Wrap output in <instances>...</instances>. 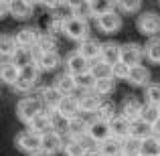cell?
<instances>
[{
  "mask_svg": "<svg viewBox=\"0 0 160 156\" xmlns=\"http://www.w3.org/2000/svg\"><path fill=\"white\" fill-rule=\"evenodd\" d=\"M142 120L144 122H148V124H156V122L160 120V105L156 103H148V102H144V108H142Z\"/></svg>",
  "mask_w": 160,
  "mask_h": 156,
  "instance_id": "35",
  "label": "cell"
},
{
  "mask_svg": "<svg viewBox=\"0 0 160 156\" xmlns=\"http://www.w3.org/2000/svg\"><path fill=\"white\" fill-rule=\"evenodd\" d=\"M63 2H65V4H69V6H73V8H77L79 4H83L85 0H63Z\"/></svg>",
  "mask_w": 160,
  "mask_h": 156,
  "instance_id": "51",
  "label": "cell"
},
{
  "mask_svg": "<svg viewBox=\"0 0 160 156\" xmlns=\"http://www.w3.org/2000/svg\"><path fill=\"white\" fill-rule=\"evenodd\" d=\"M51 12H53V16H51V18L63 20V23L75 16V8H73V6H69V4H65V2H63V4H59V6L55 8V10H51Z\"/></svg>",
  "mask_w": 160,
  "mask_h": 156,
  "instance_id": "37",
  "label": "cell"
},
{
  "mask_svg": "<svg viewBox=\"0 0 160 156\" xmlns=\"http://www.w3.org/2000/svg\"><path fill=\"white\" fill-rule=\"evenodd\" d=\"M144 98L148 103H156L160 105V83H148L144 91Z\"/></svg>",
  "mask_w": 160,
  "mask_h": 156,
  "instance_id": "40",
  "label": "cell"
},
{
  "mask_svg": "<svg viewBox=\"0 0 160 156\" xmlns=\"http://www.w3.org/2000/svg\"><path fill=\"white\" fill-rule=\"evenodd\" d=\"M91 10H93V16L98 18V16L102 14H108V12L113 10V6L118 4V0H91Z\"/></svg>",
  "mask_w": 160,
  "mask_h": 156,
  "instance_id": "33",
  "label": "cell"
},
{
  "mask_svg": "<svg viewBox=\"0 0 160 156\" xmlns=\"http://www.w3.org/2000/svg\"><path fill=\"white\" fill-rule=\"evenodd\" d=\"M138 31L144 37H158L160 33V16L156 12H142L136 20Z\"/></svg>",
  "mask_w": 160,
  "mask_h": 156,
  "instance_id": "2",
  "label": "cell"
},
{
  "mask_svg": "<svg viewBox=\"0 0 160 156\" xmlns=\"http://www.w3.org/2000/svg\"><path fill=\"white\" fill-rule=\"evenodd\" d=\"M28 130H31V132H35V134H41V136H43V134H47L49 130H51V118H49V113L47 112L37 113V116L28 122Z\"/></svg>",
  "mask_w": 160,
  "mask_h": 156,
  "instance_id": "17",
  "label": "cell"
},
{
  "mask_svg": "<svg viewBox=\"0 0 160 156\" xmlns=\"http://www.w3.org/2000/svg\"><path fill=\"white\" fill-rule=\"evenodd\" d=\"M39 65L37 63H31V65H27V67H22L20 69V77L22 79H28V81H32L35 83L37 81V77H39Z\"/></svg>",
  "mask_w": 160,
  "mask_h": 156,
  "instance_id": "42",
  "label": "cell"
},
{
  "mask_svg": "<svg viewBox=\"0 0 160 156\" xmlns=\"http://www.w3.org/2000/svg\"><path fill=\"white\" fill-rule=\"evenodd\" d=\"M55 87L61 91L63 95H73V91L77 89V81H75V75L71 73H61L57 79H55Z\"/></svg>",
  "mask_w": 160,
  "mask_h": 156,
  "instance_id": "19",
  "label": "cell"
},
{
  "mask_svg": "<svg viewBox=\"0 0 160 156\" xmlns=\"http://www.w3.org/2000/svg\"><path fill=\"white\" fill-rule=\"evenodd\" d=\"M152 128H154V134H156V136L160 138V120H158V122H156V124H154V126H152Z\"/></svg>",
  "mask_w": 160,
  "mask_h": 156,
  "instance_id": "52",
  "label": "cell"
},
{
  "mask_svg": "<svg viewBox=\"0 0 160 156\" xmlns=\"http://www.w3.org/2000/svg\"><path fill=\"white\" fill-rule=\"evenodd\" d=\"M59 112L65 113L67 118H77V113L81 112V105H79V98H75V95H65V98L61 99V103H59Z\"/></svg>",
  "mask_w": 160,
  "mask_h": 156,
  "instance_id": "20",
  "label": "cell"
},
{
  "mask_svg": "<svg viewBox=\"0 0 160 156\" xmlns=\"http://www.w3.org/2000/svg\"><path fill=\"white\" fill-rule=\"evenodd\" d=\"M65 146V140H63V134L55 132V130H49L47 134L41 136V152L51 156V154H57L59 150H63Z\"/></svg>",
  "mask_w": 160,
  "mask_h": 156,
  "instance_id": "6",
  "label": "cell"
},
{
  "mask_svg": "<svg viewBox=\"0 0 160 156\" xmlns=\"http://www.w3.org/2000/svg\"><path fill=\"white\" fill-rule=\"evenodd\" d=\"M41 112H45V103L37 98H24L16 105V116H18V120H22L24 124H28V122Z\"/></svg>",
  "mask_w": 160,
  "mask_h": 156,
  "instance_id": "1",
  "label": "cell"
},
{
  "mask_svg": "<svg viewBox=\"0 0 160 156\" xmlns=\"http://www.w3.org/2000/svg\"><path fill=\"white\" fill-rule=\"evenodd\" d=\"M79 53L83 55V57H87L89 61H95V59H99V55H102V43H99L98 39H93V37H87V39L79 41Z\"/></svg>",
  "mask_w": 160,
  "mask_h": 156,
  "instance_id": "10",
  "label": "cell"
},
{
  "mask_svg": "<svg viewBox=\"0 0 160 156\" xmlns=\"http://www.w3.org/2000/svg\"><path fill=\"white\" fill-rule=\"evenodd\" d=\"M61 65V57H59L57 51H49L43 55V59L39 61V69L41 71H53Z\"/></svg>",
  "mask_w": 160,
  "mask_h": 156,
  "instance_id": "30",
  "label": "cell"
},
{
  "mask_svg": "<svg viewBox=\"0 0 160 156\" xmlns=\"http://www.w3.org/2000/svg\"><path fill=\"white\" fill-rule=\"evenodd\" d=\"M142 57H144V47L136 43H126L122 45V63H126L128 67H136L142 63Z\"/></svg>",
  "mask_w": 160,
  "mask_h": 156,
  "instance_id": "8",
  "label": "cell"
},
{
  "mask_svg": "<svg viewBox=\"0 0 160 156\" xmlns=\"http://www.w3.org/2000/svg\"><path fill=\"white\" fill-rule=\"evenodd\" d=\"M99 59L109 63V65H116L122 59V47L116 43H102V55H99Z\"/></svg>",
  "mask_w": 160,
  "mask_h": 156,
  "instance_id": "18",
  "label": "cell"
},
{
  "mask_svg": "<svg viewBox=\"0 0 160 156\" xmlns=\"http://www.w3.org/2000/svg\"><path fill=\"white\" fill-rule=\"evenodd\" d=\"M79 105H81V112L85 113H95L102 105V95L98 91H85V93L79 98Z\"/></svg>",
  "mask_w": 160,
  "mask_h": 156,
  "instance_id": "13",
  "label": "cell"
},
{
  "mask_svg": "<svg viewBox=\"0 0 160 156\" xmlns=\"http://www.w3.org/2000/svg\"><path fill=\"white\" fill-rule=\"evenodd\" d=\"M37 45H39L45 53L57 51V41H55V37L51 35V33H41V39H39V43H37Z\"/></svg>",
  "mask_w": 160,
  "mask_h": 156,
  "instance_id": "41",
  "label": "cell"
},
{
  "mask_svg": "<svg viewBox=\"0 0 160 156\" xmlns=\"http://www.w3.org/2000/svg\"><path fill=\"white\" fill-rule=\"evenodd\" d=\"M12 87H14V91H18V93H28V91H31L32 87H35V83L28 81V79L18 77V79H16V83H14Z\"/></svg>",
  "mask_w": 160,
  "mask_h": 156,
  "instance_id": "47",
  "label": "cell"
},
{
  "mask_svg": "<svg viewBox=\"0 0 160 156\" xmlns=\"http://www.w3.org/2000/svg\"><path fill=\"white\" fill-rule=\"evenodd\" d=\"M0 2H8V4H10V2H12V0H0Z\"/></svg>",
  "mask_w": 160,
  "mask_h": 156,
  "instance_id": "55",
  "label": "cell"
},
{
  "mask_svg": "<svg viewBox=\"0 0 160 156\" xmlns=\"http://www.w3.org/2000/svg\"><path fill=\"white\" fill-rule=\"evenodd\" d=\"M98 27L103 33H116L122 27V16L116 10L108 12V14H102V16H98Z\"/></svg>",
  "mask_w": 160,
  "mask_h": 156,
  "instance_id": "12",
  "label": "cell"
},
{
  "mask_svg": "<svg viewBox=\"0 0 160 156\" xmlns=\"http://www.w3.org/2000/svg\"><path fill=\"white\" fill-rule=\"evenodd\" d=\"M59 4H63V0H43V6H47L49 10H55Z\"/></svg>",
  "mask_w": 160,
  "mask_h": 156,
  "instance_id": "48",
  "label": "cell"
},
{
  "mask_svg": "<svg viewBox=\"0 0 160 156\" xmlns=\"http://www.w3.org/2000/svg\"><path fill=\"white\" fill-rule=\"evenodd\" d=\"M130 69H132V67H128L126 63H122V61L116 63V65H113V77H116V79H126V81H128Z\"/></svg>",
  "mask_w": 160,
  "mask_h": 156,
  "instance_id": "45",
  "label": "cell"
},
{
  "mask_svg": "<svg viewBox=\"0 0 160 156\" xmlns=\"http://www.w3.org/2000/svg\"><path fill=\"white\" fill-rule=\"evenodd\" d=\"M154 134V128H152V124H148V122H144L142 118H138V120H134L132 122V136H136V138H148V136H152Z\"/></svg>",
  "mask_w": 160,
  "mask_h": 156,
  "instance_id": "29",
  "label": "cell"
},
{
  "mask_svg": "<svg viewBox=\"0 0 160 156\" xmlns=\"http://www.w3.org/2000/svg\"><path fill=\"white\" fill-rule=\"evenodd\" d=\"M18 49V43H16V37H12V35H2L0 37V53L4 55V57H8L10 59L12 55H14V51Z\"/></svg>",
  "mask_w": 160,
  "mask_h": 156,
  "instance_id": "32",
  "label": "cell"
},
{
  "mask_svg": "<svg viewBox=\"0 0 160 156\" xmlns=\"http://www.w3.org/2000/svg\"><path fill=\"white\" fill-rule=\"evenodd\" d=\"M49 118H51V130L59 134H69V124H71V118H67L65 113H61L59 109H51L47 112Z\"/></svg>",
  "mask_w": 160,
  "mask_h": 156,
  "instance_id": "15",
  "label": "cell"
},
{
  "mask_svg": "<svg viewBox=\"0 0 160 156\" xmlns=\"http://www.w3.org/2000/svg\"><path fill=\"white\" fill-rule=\"evenodd\" d=\"M63 98H65V95H63V93H61V91H59L55 85H53V87H45V89L41 91V102L45 103V112L57 109Z\"/></svg>",
  "mask_w": 160,
  "mask_h": 156,
  "instance_id": "11",
  "label": "cell"
},
{
  "mask_svg": "<svg viewBox=\"0 0 160 156\" xmlns=\"http://www.w3.org/2000/svg\"><path fill=\"white\" fill-rule=\"evenodd\" d=\"M98 148L102 150L103 156H124V140L112 136V138H108L106 142H102Z\"/></svg>",
  "mask_w": 160,
  "mask_h": 156,
  "instance_id": "16",
  "label": "cell"
},
{
  "mask_svg": "<svg viewBox=\"0 0 160 156\" xmlns=\"http://www.w3.org/2000/svg\"><path fill=\"white\" fill-rule=\"evenodd\" d=\"M63 33H65L67 37H69L71 41H83L89 37V27H87V20L79 18V16H73V18L65 20V28H63Z\"/></svg>",
  "mask_w": 160,
  "mask_h": 156,
  "instance_id": "3",
  "label": "cell"
},
{
  "mask_svg": "<svg viewBox=\"0 0 160 156\" xmlns=\"http://www.w3.org/2000/svg\"><path fill=\"white\" fill-rule=\"evenodd\" d=\"M28 2H31L32 6H37V4H43V0H28Z\"/></svg>",
  "mask_w": 160,
  "mask_h": 156,
  "instance_id": "53",
  "label": "cell"
},
{
  "mask_svg": "<svg viewBox=\"0 0 160 156\" xmlns=\"http://www.w3.org/2000/svg\"><path fill=\"white\" fill-rule=\"evenodd\" d=\"M142 144L144 140L136 136L124 138V156H142Z\"/></svg>",
  "mask_w": 160,
  "mask_h": 156,
  "instance_id": "28",
  "label": "cell"
},
{
  "mask_svg": "<svg viewBox=\"0 0 160 156\" xmlns=\"http://www.w3.org/2000/svg\"><path fill=\"white\" fill-rule=\"evenodd\" d=\"M128 81L132 83V85H136V87H140V85H148L150 83V71L146 69V67H142V65H136V67H132L130 69V77H128Z\"/></svg>",
  "mask_w": 160,
  "mask_h": 156,
  "instance_id": "24",
  "label": "cell"
},
{
  "mask_svg": "<svg viewBox=\"0 0 160 156\" xmlns=\"http://www.w3.org/2000/svg\"><path fill=\"white\" fill-rule=\"evenodd\" d=\"M83 156H103V154H102V150H99V148H87Z\"/></svg>",
  "mask_w": 160,
  "mask_h": 156,
  "instance_id": "50",
  "label": "cell"
},
{
  "mask_svg": "<svg viewBox=\"0 0 160 156\" xmlns=\"http://www.w3.org/2000/svg\"><path fill=\"white\" fill-rule=\"evenodd\" d=\"M89 136L95 144H102L108 138H112V126H109V122L102 120V118H95L93 122H89Z\"/></svg>",
  "mask_w": 160,
  "mask_h": 156,
  "instance_id": "7",
  "label": "cell"
},
{
  "mask_svg": "<svg viewBox=\"0 0 160 156\" xmlns=\"http://www.w3.org/2000/svg\"><path fill=\"white\" fill-rule=\"evenodd\" d=\"M32 8L35 6L28 0H12L10 2V16H14L18 20H24L32 14Z\"/></svg>",
  "mask_w": 160,
  "mask_h": 156,
  "instance_id": "21",
  "label": "cell"
},
{
  "mask_svg": "<svg viewBox=\"0 0 160 156\" xmlns=\"http://www.w3.org/2000/svg\"><path fill=\"white\" fill-rule=\"evenodd\" d=\"M142 156H160V138L156 134L144 138L142 144Z\"/></svg>",
  "mask_w": 160,
  "mask_h": 156,
  "instance_id": "31",
  "label": "cell"
},
{
  "mask_svg": "<svg viewBox=\"0 0 160 156\" xmlns=\"http://www.w3.org/2000/svg\"><path fill=\"white\" fill-rule=\"evenodd\" d=\"M0 75H2V81L8 83V85H14L16 79L20 77V69L10 61L8 57H4V63H2V69H0Z\"/></svg>",
  "mask_w": 160,
  "mask_h": 156,
  "instance_id": "23",
  "label": "cell"
},
{
  "mask_svg": "<svg viewBox=\"0 0 160 156\" xmlns=\"http://www.w3.org/2000/svg\"><path fill=\"white\" fill-rule=\"evenodd\" d=\"M31 156H47V154H43V152H39V154H31Z\"/></svg>",
  "mask_w": 160,
  "mask_h": 156,
  "instance_id": "54",
  "label": "cell"
},
{
  "mask_svg": "<svg viewBox=\"0 0 160 156\" xmlns=\"http://www.w3.org/2000/svg\"><path fill=\"white\" fill-rule=\"evenodd\" d=\"M109 126H112V136L120 138V140L132 136V122H130L128 118H124L122 113H118L116 118H112V120H109Z\"/></svg>",
  "mask_w": 160,
  "mask_h": 156,
  "instance_id": "9",
  "label": "cell"
},
{
  "mask_svg": "<svg viewBox=\"0 0 160 156\" xmlns=\"http://www.w3.org/2000/svg\"><path fill=\"white\" fill-rule=\"evenodd\" d=\"M89 134V122H85L83 118H71V124H69V136L75 138V140H81L83 136Z\"/></svg>",
  "mask_w": 160,
  "mask_h": 156,
  "instance_id": "25",
  "label": "cell"
},
{
  "mask_svg": "<svg viewBox=\"0 0 160 156\" xmlns=\"http://www.w3.org/2000/svg\"><path fill=\"white\" fill-rule=\"evenodd\" d=\"M65 69L71 75H81L91 69V61L87 57H83L79 51H73L65 57Z\"/></svg>",
  "mask_w": 160,
  "mask_h": 156,
  "instance_id": "5",
  "label": "cell"
},
{
  "mask_svg": "<svg viewBox=\"0 0 160 156\" xmlns=\"http://www.w3.org/2000/svg\"><path fill=\"white\" fill-rule=\"evenodd\" d=\"M142 108H144V103H142V102L130 98V99H126V102H124L120 113H122L124 118H128L130 122H134V120H138V118L142 116Z\"/></svg>",
  "mask_w": 160,
  "mask_h": 156,
  "instance_id": "22",
  "label": "cell"
},
{
  "mask_svg": "<svg viewBox=\"0 0 160 156\" xmlns=\"http://www.w3.org/2000/svg\"><path fill=\"white\" fill-rule=\"evenodd\" d=\"M0 14H2V18L10 16V4L8 2H0Z\"/></svg>",
  "mask_w": 160,
  "mask_h": 156,
  "instance_id": "49",
  "label": "cell"
},
{
  "mask_svg": "<svg viewBox=\"0 0 160 156\" xmlns=\"http://www.w3.org/2000/svg\"><path fill=\"white\" fill-rule=\"evenodd\" d=\"M89 71L95 75V79H109V77H113V65L102 61V59L91 61V69Z\"/></svg>",
  "mask_w": 160,
  "mask_h": 156,
  "instance_id": "26",
  "label": "cell"
},
{
  "mask_svg": "<svg viewBox=\"0 0 160 156\" xmlns=\"http://www.w3.org/2000/svg\"><path fill=\"white\" fill-rule=\"evenodd\" d=\"M144 55L152 63H160V37H150V41L144 47Z\"/></svg>",
  "mask_w": 160,
  "mask_h": 156,
  "instance_id": "34",
  "label": "cell"
},
{
  "mask_svg": "<svg viewBox=\"0 0 160 156\" xmlns=\"http://www.w3.org/2000/svg\"><path fill=\"white\" fill-rule=\"evenodd\" d=\"M16 148L27 154H39L41 152V134H35L31 130L20 132L16 136Z\"/></svg>",
  "mask_w": 160,
  "mask_h": 156,
  "instance_id": "4",
  "label": "cell"
},
{
  "mask_svg": "<svg viewBox=\"0 0 160 156\" xmlns=\"http://www.w3.org/2000/svg\"><path fill=\"white\" fill-rule=\"evenodd\" d=\"M116 77H109V79H98V83H95V89L93 91H98L99 95H109L113 89H116V81H113Z\"/></svg>",
  "mask_w": 160,
  "mask_h": 156,
  "instance_id": "39",
  "label": "cell"
},
{
  "mask_svg": "<svg viewBox=\"0 0 160 156\" xmlns=\"http://www.w3.org/2000/svg\"><path fill=\"white\" fill-rule=\"evenodd\" d=\"M85 2H91V0H85Z\"/></svg>",
  "mask_w": 160,
  "mask_h": 156,
  "instance_id": "56",
  "label": "cell"
},
{
  "mask_svg": "<svg viewBox=\"0 0 160 156\" xmlns=\"http://www.w3.org/2000/svg\"><path fill=\"white\" fill-rule=\"evenodd\" d=\"M75 81H77V89L93 91V89H95V83H98V79H95V75L91 73V71H87V73L75 75Z\"/></svg>",
  "mask_w": 160,
  "mask_h": 156,
  "instance_id": "36",
  "label": "cell"
},
{
  "mask_svg": "<svg viewBox=\"0 0 160 156\" xmlns=\"http://www.w3.org/2000/svg\"><path fill=\"white\" fill-rule=\"evenodd\" d=\"M75 16H79V18H83V20L91 18V16H93V10H91V4H89V2H83V4H79V6L75 8Z\"/></svg>",
  "mask_w": 160,
  "mask_h": 156,
  "instance_id": "46",
  "label": "cell"
},
{
  "mask_svg": "<svg viewBox=\"0 0 160 156\" xmlns=\"http://www.w3.org/2000/svg\"><path fill=\"white\" fill-rule=\"evenodd\" d=\"M63 150H65V156H83L85 154V146L81 144L79 140H75V138H71V140L65 142V146H63Z\"/></svg>",
  "mask_w": 160,
  "mask_h": 156,
  "instance_id": "38",
  "label": "cell"
},
{
  "mask_svg": "<svg viewBox=\"0 0 160 156\" xmlns=\"http://www.w3.org/2000/svg\"><path fill=\"white\" fill-rule=\"evenodd\" d=\"M14 37H16V43H18L20 47H35L41 39V33L32 27H27V28H20Z\"/></svg>",
  "mask_w": 160,
  "mask_h": 156,
  "instance_id": "14",
  "label": "cell"
},
{
  "mask_svg": "<svg viewBox=\"0 0 160 156\" xmlns=\"http://www.w3.org/2000/svg\"><path fill=\"white\" fill-rule=\"evenodd\" d=\"M140 4H142V0H118V6L124 12H138Z\"/></svg>",
  "mask_w": 160,
  "mask_h": 156,
  "instance_id": "44",
  "label": "cell"
},
{
  "mask_svg": "<svg viewBox=\"0 0 160 156\" xmlns=\"http://www.w3.org/2000/svg\"><path fill=\"white\" fill-rule=\"evenodd\" d=\"M10 61L14 63L18 69H22V67L35 63V61H32V51H31V47H20V45H18V49H16L14 55L10 57Z\"/></svg>",
  "mask_w": 160,
  "mask_h": 156,
  "instance_id": "27",
  "label": "cell"
},
{
  "mask_svg": "<svg viewBox=\"0 0 160 156\" xmlns=\"http://www.w3.org/2000/svg\"><path fill=\"white\" fill-rule=\"evenodd\" d=\"M95 118H102V120H112V118H116V109H113V105L112 103H103L99 105V109L95 112Z\"/></svg>",
  "mask_w": 160,
  "mask_h": 156,
  "instance_id": "43",
  "label": "cell"
}]
</instances>
